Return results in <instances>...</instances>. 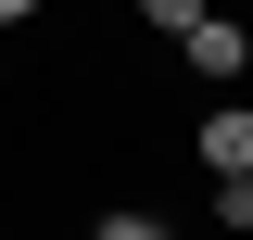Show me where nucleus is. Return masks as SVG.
Segmentation results:
<instances>
[{"label":"nucleus","instance_id":"nucleus-3","mask_svg":"<svg viewBox=\"0 0 253 240\" xmlns=\"http://www.w3.org/2000/svg\"><path fill=\"white\" fill-rule=\"evenodd\" d=\"M139 13H152L165 38H190V26H203V0H139Z\"/></svg>","mask_w":253,"mask_h":240},{"label":"nucleus","instance_id":"nucleus-2","mask_svg":"<svg viewBox=\"0 0 253 240\" xmlns=\"http://www.w3.org/2000/svg\"><path fill=\"white\" fill-rule=\"evenodd\" d=\"M190 63H203V76H241V26H215V13H203V26H190Z\"/></svg>","mask_w":253,"mask_h":240},{"label":"nucleus","instance_id":"nucleus-4","mask_svg":"<svg viewBox=\"0 0 253 240\" xmlns=\"http://www.w3.org/2000/svg\"><path fill=\"white\" fill-rule=\"evenodd\" d=\"M101 240H165V215H101Z\"/></svg>","mask_w":253,"mask_h":240},{"label":"nucleus","instance_id":"nucleus-1","mask_svg":"<svg viewBox=\"0 0 253 240\" xmlns=\"http://www.w3.org/2000/svg\"><path fill=\"white\" fill-rule=\"evenodd\" d=\"M203 164H215V177H253V114H241V101L203 114Z\"/></svg>","mask_w":253,"mask_h":240},{"label":"nucleus","instance_id":"nucleus-6","mask_svg":"<svg viewBox=\"0 0 253 240\" xmlns=\"http://www.w3.org/2000/svg\"><path fill=\"white\" fill-rule=\"evenodd\" d=\"M26 13H38V0H0V26H26Z\"/></svg>","mask_w":253,"mask_h":240},{"label":"nucleus","instance_id":"nucleus-5","mask_svg":"<svg viewBox=\"0 0 253 240\" xmlns=\"http://www.w3.org/2000/svg\"><path fill=\"white\" fill-rule=\"evenodd\" d=\"M215 215H228V228H253V177H228V190H215Z\"/></svg>","mask_w":253,"mask_h":240}]
</instances>
